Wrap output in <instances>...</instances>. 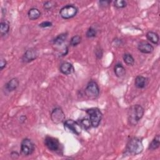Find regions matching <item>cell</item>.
Wrapping results in <instances>:
<instances>
[{
  "instance_id": "cell-1",
  "label": "cell",
  "mask_w": 160,
  "mask_h": 160,
  "mask_svg": "<svg viewBox=\"0 0 160 160\" xmlns=\"http://www.w3.org/2000/svg\"><path fill=\"white\" fill-rule=\"evenodd\" d=\"M144 108L139 104L131 106L128 111V120L129 124L135 126L144 115Z\"/></svg>"
},
{
  "instance_id": "cell-2",
  "label": "cell",
  "mask_w": 160,
  "mask_h": 160,
  "mask_svg": "<svg viewBox=\"0 0 160 160\" xmlns=\"http://www.w3.org/2000/svg\"><path fill=\"white\" fill-rule=\"evenodd\" d=\"M144 146L142 139L138 137L130 139L126 147V152L130 155H138L143 151Z\"/></svg>"
},
{
  "instance_id": "cell-3",
  "label": "cell",
  "mask_w": 160,
  "mask_h": 160,
  "mask_svg": "<svg viewBox=\"0 0 160 160\" xmlns=\"http://www.w3.org/2000/svg\"><path fill=\"white\" fill-rule=\"evenodd\" d=\"M87 114L89 116V120L91 126L93 128H97L102 119V114L101 111L97 108H92L86 110Z\"/></svg>"
},
{
  "instance_id": "cell-4",
  "label": "cell",
  "mask_w": 160,
  "mask_h": 160,
  "mask_svg": "<svg viewBox=\"0 0 160 160\" xmlns=\"http://www.w3.org/2000/svg\"><path fill=\"white\" fill-rule=\"evenodd\" d=\"M78 13V8L72 4H68L62 7L59 11L60 16L64 19H68L74 17Z\"/></svg>"
},
{
  "instance_id": "cell-5",
  "label": "cell",
  "mask_w": 160,
  "mask_h": 160,
  "mask_svg": "<svg viewBox=\"0 0 160 160\" xmlns=\"http://www.w3.org/2000/svg\"><path fill=\"white\" fill-rule=\"evenodd\" d=\"M64 127L66 130L72 132L76 135H79L81 132V126L79 123L72 119H68L64 122Z\"/></svg>"
},
{
  "instance_id": "cell-6",
  "label": "cell",
  "mask_w": 160,
  "mask_h": 160,
  "mask_svg": "<svg viewBox=\"0 0 160 160\" xmlns=\"http://www.w3.org/2000/svg\"><path fill=\"white\" fill-rule=\"evenodd\" d=\"M34 151V144L32 141L28 139H24L21 144V152L24 156L31 155Z\"/></svg>"
},
{
  "instance_id": "cell-7",
  "label": "cell",
  "mask_w": 160,
  "mask_h": 160,
  "mask_svg": "<svg viewBox=\"0 0 160 160\" xmlns=\"http://www.w3.org/2000/svg\"><path fill=\"white\" fill-rule=\"evenodd\" d=\"M85 93L90 98L98 97L99 94V88L98 84L94 81H89L85 89Z\"/></svg>"
},
{
  "instance_id": "cell-8",
  "label": "cell",
  "mask_w": 160,
  "mask_h": 160,
  "mask_svg": "<svg viewBox=\"0 0 160 160\" xmlns=\"http://www.w3.org/2000/svg\"><path fill=\"white\" fill-rule=\"evenodd\" d=\"M44 144L51 151L58 152L61 149V144L59 141L54 138L47 136L44 139Z\"/></svg>"
},
{
  "instance_id": "cell-9",
  "label": "cell",
  "mask_w": 160,
  "mask_h": 160,
  "mask_svg": "<svg viewBox=\"0 0 160 160\" xmlns=\"http://www.w3.org/2000/svg\"><path fill=\"white\" fill-rule=\"evenodd\" d=\"M51 119L54 123L59 124L64 121L65 114L61 108H55L51 113Z\"/></svg>"
},
{
  "instance_id": "cell-10",
  "label": "cell",
  "mask_w": 160,
  "mask_h": 160,
  "mask_svg": "<svg viewBox=\"0 0 160 160\" xmlns=\"http://www.w3.org/2000/svg\"><path fill=\"white\" fill-rule=\"evenodd\" d=\"M38 56V53L37 50L34 48H30L26 50L24 53L22 57V61L24 62H29L36 59Z\"/></svg>"
},
{
  "instance_id": "cell-11",
  "label": "cell",
  "mask_w": 160,
  "mask_h": 160,
  "mask_svg": "<svg viewBox=\"0 0 160 160\" xmlns=\"http://www.w3.org/2000/svg\"><path fill=\"white\" fill-rule=\"evenodd\" d=\"M138 49L142 53L149 54L153 51L154 47L149 42L145 41H142L138 43Z\"/></svg>"
},
{
  "instance_id": "cell-12",
  "label": "cell",
  "mask_w": 160,
  "mask_h": 160,
  "mask_svg": "<svg viewBox=\"0 0 160 160\" xmlns=\"http://www.w3.org/2000/svg\"><path fill=\"white\" fill-rule=\"evenodd\" d=\"M59 71L63 74L69 75L74 72V69L71 63L69 62H64L61 64L59 67Z\"/></svg>"
},
{
  "instance_id": "cell-13",
  "label": "cell",
  "mask_w": 160,
  "mask_h": 160,
  "mask_svg": "<svg viewBox=\"0 0 160 160\" xmlns=\"http://www.w3.org/2000/svg\"><path fill=\"white\" fill-rule=\"evenodd\" d=\"M148 82L149 79L148 78L142 76H138L134 80V85L138 89H142L148 85Z\"/></svg>"
},
{
  "instance_id": "cell-14",
  "label": "cell",
  "mask_w": 160,
  "mask_h": 160,
  "mask_svg": "<svg viewBox=\"0 0 160 160\" xmlns=\"http://www.w3.org/2000/svg\"><path fill=\"white\" fill-rule=\"evenodd\" d=\"M19 84V81L18 78H14L9 80L6 84V89L9 92H12L17 89Z\"/></svg>"
},
{
  "instance_id": "cell-15",
  "label": "cell",
  "mask_w": 160,
  "mask_h": 160,
  "mask_svg": "<svg viewBox=\"0 0 160 160\" xmlns=\"http://www.w3.org/2000/svg\"><path fill=\"white\" fill-rule=\"evenodd\" d=\"M28 16L30 20H36L41 16V12L38 9L32 8L28 11Z\"/></svg>"
},
{
  "instance_id": "cell-16",
  "label": "cell",
  "mask_w": 160,
  "mask_h": 160,
  "mask_svg": "<svg viewBox=\"0 0 160 160\" xmlns=\"http://www.w3.org/2000/svg\"><path fill=\"white\" fill-rule=\"evenodd\" d=\"M9 22L7 20H2L0 23V32L2 36L6 35L9 31Z\"/></svg>"
},
{
  "instance_id": "cell-17",
  "label": "cell",
  "mask_w": 160,
  "mask_h": 160,
  "mask_svg": "<svg viewBox=\"0 0 160 160\" xmlns=\"http://www.w3.org/2000/svg\"><path fill=\"white\" fill-rule=\"evenodd\" d=\"M114 72L118 78H122L126 74V69L121 64H117L114 68Z\"/></svg>"
},
{
  "instance_id": "cell-18",
  "label": "cell",
  "mask_w": 160,
  "mask_h": 160,
  "mask_svg": "<svg viewBox=\"0 0 160 160\" xmlns=\"http://www.w3.org/2000/svg\"><path fill=\"white\" fill-rule=\"evenodd\" d=\"M146 38L147 39L151 41L152 43L157 44L159 42V38L158 34L153 31H149L146 34Z\"/></svg>"
},
{
  "instance_id": "cell-19",
  "label": "cell",
  "mask_w": 160,
  "mask_h": 160,
  "mask_svg": "<svg viewBox=\"0 0 160 160\" xmlns=\"http://www.w3.org/2000/svg\"><path fill=\"white\" fill-rule=\"evenodd\" d=\"M159 135L157 134L154 139L152 140V141L150 142L148 149L149 150L153 151V150H156L159 147V144H160V141H159Z\"/></svg>"
},
{
  "instance_id": "cell-20",
  "label": "cell",
  "mask_w": 160,
  "mask_h": 160,
  "mask_svg": "<svg viewBox=\"0 0 160 160\" xmlns=\"http://www.w3.org/2000/svg\"><path fill=\"white\" fill-rule=\"evenodd\" d=\"M68 36L67 33H62L59 34L53 39V43L56 45H61L66 39Z\"/></svg>"
},
{
  "instance_id": "cell-21",
  "label": "cell",
  "mask_w": 160,
  "mask_h": 160,
  "mask_svg": "<svg viewBox=\"0 0 160 160\" xmlns=\"http://www.w3.org/2000/svg\"><path fill=\"white\" fill-rule=\"evenodd\" d=\"M123 60L124 61V62L129 66H132L134 63V58L132 56L131 54H128V53H126L123 55Z\"/></svg>"
},
{
  "instance_id": "cell-22",
  "label": "cell",
  "mask_w": 160,
  "mask_h": 160,
  "mask_svg": "<svg viewBox=\"0 0 160 160\" xmlns=\"http://www.w3.org/2000/svg\"><path fill=\"white\" fill-rule=\"evenodd\" d=\"M79 124L81 125V127H82L83 128H84L86 129H88L91 126L90 120L87 118H83V119H81L79 121Z\"/></svg>"
},
{
  "instance_id": "cell-23",
  "label": "cell",
  "mask_w": 160,
  "mask_h": 160,
  "mask_svg": "<svg viewBox=\"0 0 160 160\" xmlns=\"http://www.w3.org/2000/svg\"><path fill=\"white\" fill-rule=\"evenodd\" d=\"M81 37L78 35H76L72 37V38L71 39L70 44L72 46H76L78 44H79L81 42Z\"/></svg>"
},
{
  "instance_id": "cell-24",
  "label": "cell",
  "mask_w": 160,
  "mask_h": 160,
  "mask_svg": "<svg viewBox=\"0 0 160 160\" xmlns=\"http://www.w3.org/2000/svg\"><path fill=\"white\" fill-rule=\"evenodd\" d=\"M96 34H97V31L96 29H94V28L92 27H90L87 32H86V37L88 38H94L96 36Z\"/></svg>"
},
{
  "instance_id": "cell-25",
  "label": "cell",
  "mask_w": 160,
  "mask_h": 160,
  "mask_svg": "<svg viewBox=\"0 0 160 160\" xmlns=\"http://www.w3.org/2000/svg\"><path fill=\"white\" fill-rule=\"evenodd\" d=\"M114 5L117 8H124L126 6L127 2L123 0H117L114 2Z\"/></svg>"
},
{
  "instance_id": "cell-26",
  "label": "cell",
  "mask_w": 160,
  "mask_h": 160,
  "mask_svg": "<svg viewBox=\"0 0 160 160\" xmlns=\"http://www.w3.org/2000/svg\"><path fill=\"white\" fill-rule=\"evenodd\" d=\"M55 4H56V3L54 1H46L44 3V8L47 10H49V9H52L55 6Z\"/></svg>"
},
{
  "instance_id": "cell-27",
  "label": "cell",
  "mask_w": 160,
  "mask_h": 160,
  "mask_svg": "<svg viewBox=\"0 0 160 160\" xmlns=\"http://www.w3.org/2000/svg\"><path fill=\"white\" fill-rule=\"evenodd\" d=\"M52 22L49 21H44L39 24V26L41 28H47V27H50L52 26Z\"/></svg>"
},
{
  "instance_id": "cell-28",
  "label": "cell",
  "mask_w": 160,
  "mask_h": 160,
  "mask_svg": "<svg viewBox=\"0 0 160 160\" xmlns=\"http://www.w3.org/2000/svg\"><path fill=\"white\" fill-rule=\"evenodd\" d=\"M110 3H111L110 1H99L100 6L103 7V8H106V7L108 6Z\"/></svg>"
},
{
  "instance_id": "cell-29",
  "label": "cell",
  "mask_w": 160,
  "mask_h": 160,
  "mask_svg": "<svg viewBox=\"0 0 160 160\" xmlns=\"http://www.w3.org/2000/svg\"><path fill=\"white\" fill-rule=\"evenodd\" d=\"M6 64H7L6 60L4 58H1V61H0V69H1V70H2L6 67Z\"/></svg>"
},
{
  "instance_id": "cell-30",
  "label": "cell",
  "mask_w": 160,
  "mask_h": 160,
  "mask_svg": "<svg viewBox=\"0 0 160 160\" xmlns=\"http://www.w3.org/2000/svg\"><path fill=\"white\" fill-rule=\"evenodd\" d=\"M96 56L98 58H101L102 57V50H100L99 49H97L96 50Z\"/></svg>"
},
{
  "instance_id": "cell-31",
  "label": "cell",
  "mask_w": 160,
  "mask_h": 160,
  "mask_svg": "<svg viewBox=\"0 0 160 160\" xmlns=\"http://www.w3.org/2000/svg\"><path fill=\"white\" fill-rule=\"evenodd\" d=\"M19 154L17 152H12L11 153V156L12 158H17L18 156H19Z\"/></svg>"
},
{
  "instance_id": "cell-32",
  "label": "cell",
  "mask_w": 160,
  "mask_h": 160,
  "mask_svg": "<svg viewBox=\"0 0 160 160\" xmlns=\"http://www.w3.org/2000/svg\"><path fill=\"white\" fill-rule=\"evenodd\" d=\"M26 117L25 116H21L20 117V118H19L20 122H21V123L24 122L25 121H26Z\"/></svg>"
}]
</instances>
